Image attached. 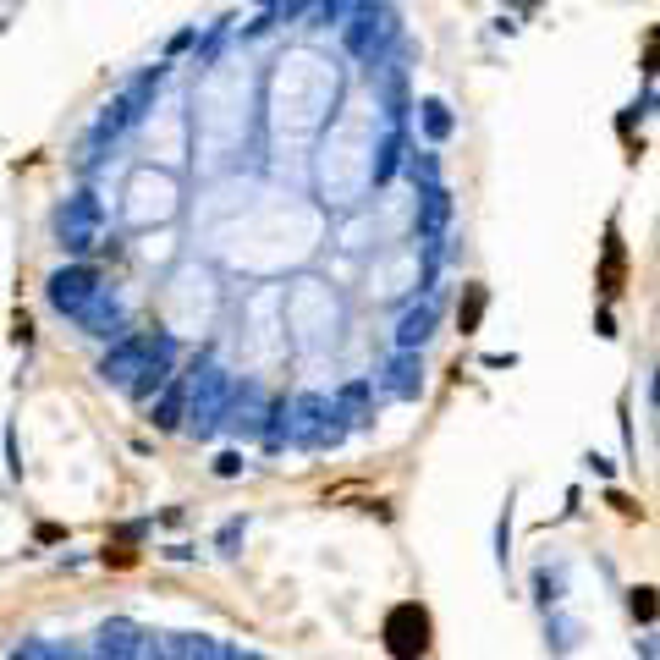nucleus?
Instances as JSON below:
<instances>
[{
	"instance_id": "f257e3e1",
	"label": "nucleus",
	"mask_w": 660,
	"mask_h": 660,
	"mask_svg": "<svg viewBox=\"0 0 660 660\" xmlns=\"http://www.w3.org/2000/svg\"><path fill=\"white\" fill-rule=\"evenodd\" d=\"M429 649V616L424 605L402 600L391 616H385V655L391 660H418Z\"/></svg>"
},
{
	"instance_id": "f03ea898",
	"label": "nucleus",
	"mask_w": 660,
	"mask_h": 660,
	"mask_svg": "<svg viewBox=\"0 0 660 660\" xmlns=\"http://www.w3.org/2000/svg\"><path fill=\"white\" fill-rule=\"evenodd\" d=\"M99 292H105V275L88 270V264H66V270L50 275V308H61L66 319H77Z\"/></svg>"
},
{
	"instance_id": "7ed1b4c3",
	"label": "nucleus",
	"mask_w": 660,
	"mask_h": 660,
	"mask_svg": "<svg viewBox=\"0 0 660 660\" xmlns=\"http://www.w3.org/2000/svg\"><path fill=\"white\" fill-rule=\"evenodd\" d=\"M600 292H605V297H616V292H622V237H616V226H611V237H605V270H600Z\"/></svg>"
},
{
	"instance_id": "20e7f679",
	"label": "nucleus",
	"mask_w": 660,
	"mask_h": 660,
	"mask_svg": "<svg viewBox=\"0 0 660 660\" xmlns=\"http://www.w3.org/2000/svg\"><path fill=\"white\" fill-rule=\"evenodd\" d=\"M484 303H490V297H484V286H468V297L457 303V330H462V336H473V330H479Z\"/></svg>"
},
{
	"instance_id": "39448f33",
	"label": "nucleus",
	"mask_w": 660,
	"mask_h": 660,
	"mask_svg": "<svg viewBox=\"0 0 660 660\" xmlns=\"http://www.w3.org/2000/svg\"><path fill=\"white\" fill-rule=\"evenodd\" d=\"M413 369H418V358H413V352H402V358L391 363V380H385V385H391L396 396H418V385H424V380H413Z\"/></svg>"
},
{
	"instance_id": "423d86ee",
	"label": "nucleus",
	"mask_w": 660,
	"mask_h": 660,
	"mask_svg": "<svg viewBox=\"0 0 660 660\" xmlns=\"http://www.w3.org/2000/svg\"><path fill=\"white\" fill-rule=\"evenodd\" d=\"M424 132H429V138H446V132H451V116H446L440 99H429V105H424Z\"/></svg>"
},
{
	"instance_id": "0eeeda50",
	"label": "nucleus",
	"mask_w": 660,
	"mask_h": 660,
	"mask_svg": "<svg viewBox=\"0 0 660 660\" xmlns=\"http://www.w3.org/2000/svg\"><path fill=\"white\" fill-rule=\"evenodd\" d=\"M633 616H644V622L655 616V600H649V589H633Z\"/></svg>"
}]
</instances>
